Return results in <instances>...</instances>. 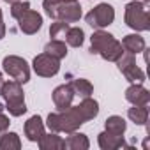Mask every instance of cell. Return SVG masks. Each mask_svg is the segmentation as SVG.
I'll use <instances>...</instances> for the list:
<instances>
[{
	"label": "cell",
	"instance_id": "6",
	"mask_svg": "<svg viewBox=\"0 0 150 150\" xmlns=\"http://www.w3.org/2000/svg\"><path fill=\"white\" fill-rule=\"evenodd\" d=\"M2 69L9 78H13L14 81H20L21 85L27 83L30 80V65L27 64L25 58L18 57V55H7L2 60Z\"/></svg>",
	"mask_w": 150,
	"mask_h": 150
},
{
	"label": "cell",
	"instance_id": "18",
	"mask_svg": "<svg viewBox=\"0 0 150 150\" xmlns=\"http://www.w3.org/2000/svg\"><path fill=\"white\" fill-rule=\"evenodd\" d=\"M78 108H80V111H81V115L87 122L94 120L99 115V103L92 97H83V101L78 104Z\"/></svg>",
	"mask_w": 150,
	"mask_h": 150
},
{
	"label": "cell",
	"instance_id": "1",
	"mask_svg": "<svg viewBox=\"0 0 150 150\" xmlns=\"http://www.w3.org/2000/svg\"><path fill=\"white\" fill-rule=\"evenodd\" d=\"M83 124H87V120L83 118L81 111L78 106H69L67 110H62L58 113H50L48 118H46V127L51 131V132H74L78 131Z\"/></svg>",
	"mask_w": 150,
	"mask_h": 150
},
{
	"label": "cell",
	"instance_id": "31",
	"mask_svg": "<svg viewBox=\"0 0 150 150\" xmlns=\"http://www.w3.org/2000/svg\"><path fill=\"white\" fill-rule=\"evenodd\" d=\"M6 4H13V2H18V0H4Z\"/></svg>",
	"mask_w": 150,
	"mask_h": 150
},
{
	"label": "cell",
	"instance_id": "28",
	"mask_svg": "<svg viewBox=\"0 0 150 150\" xmlns=\"http://www.w3.org/2000/svg\"><path fill=\"white\" fill-rule=\"evenodd\" d=\"M6 32H7V28H6V23H4V14H2V9H0V41H2V39L6 37Z\"/></svg>",
	"mask_w": 150,
	"mask_h": 150
},
{
	"label": "cell",
	"instance_id": "16",
	"mask_svg": "<svg viewBox=\"0 0 150 150\" xmlns=\"http://www.w3.org/2000/svg\"><path fill=\"white\" fill-rule=\"evenodd\" d=\"M122 48L127 53L138 55L146 48V42H145V37H141L139 34H129L122 39Z\"/></svg>",
	"mask_w": 150,
	"mask_h": 150
},
{
	"label": "cell",
	"instance_id": "27",
	"mask_svg": "<svg viewBox=\"0 0 150 150\" xmlns=\"http://www.w3.org/2000/svg\"><path fill=\"white\" fill-rule=\"evenodd\" d=\"M9 125H11V120L7 115H4L2 111H0V136H2L6 131H9Z\"/></svg>",
	"mask_w": 150,
	"mask_h": 150
},
{
	"label": "cell",
	"instance_id": "22",
	"mask_svg": "<svg viewBox=\"0 0 150 150\" xmlns=\"http://www.w3.org/2000/svg\"><path fill=\"white\" fill-rule=\"evenodd\" d=\"M71 87L74 90V96H80V97H92V94H94V85L88 80H85V78L72 80Z\"/></svg>",
	"mask_w": 150,
	"mask_h": 150
},
{
	"label": "cell",
	"instance_id": "23",
	"mask_svg": "<svg viewBox=\"0 0 150 150\" xmlns=\"http://www.w3.org/2000/svg\"><path fill=\"white\" fill-rule=\"evenodd\" d=\"M64 41H65V44L71 46V48H80V46L83 44V41H85V32H83V28H80V27H69V30H67V34H65V37H64Z\"/></svg>",
	"mask_w": 150,
	"mask_h": 150
},
{
	"label": "cell",
	"instance_id": "2",
	"mask_svg": "<svg viewBox=\"0 0 150 150\" xmlns=\"http://www.w3.org/2000/svg\"><path fill=\"white\" fill-rule=\"evenodd\" d=\"M90 51L108 62H117L122 57L124 48L120 41H117L110 32L101 28V30H96L90 37Z\"/></svg>",
	"mask_w": 150,
	"mask_h": 150
},
{
	"label": "cell",
	"instance_id": "5",
	"mask_svg": "<svg viewBox=\"0 0 150 150\" xmlns=\"http://www.w3.org/2000/svg\"><path fill=\"white\" fill-rule=\"evenodd\" d=\"M51 20H58V21H65V23H76L81 20V6L78 0H65L60 2L50 9L44 11Z\"/></svg>",
	"mask_w": 150,
	"mask_h": 150
},
{
	"label": "cell",
	"instance_id": "21",
	"mask_svg": "<svg viewBox=\"0 0 150 150\" xmlns=\"http://www.w3.org/2000/svg\"><path fill=\"white\" fill-rule=\"evenodd\" d=\"M20 148H21V139L18 132L6 131L0 136V150H20Z\"/></svg>",
	"mask_w": 150,
	"mask_h": 150
},
{
	"label": "cell",
	"instance_id": "24",
	"mask_svg": "<svg viewBox=\"0 0 150 150\" xmlns=\"http://www.w3.org/2000/svg\"><path fill=\"white\" fill-rule=\"evenodd\" d=\"M104 129L110 131V132H115V134H124V132L127 131V122H125L120 115H111V117L106 118Z\"/></svg>",
	"mask_w": 150,
	"mask_h": 150
},
{
	"label": "cell",
	"instance_id": "20",
	"mask_svg": "<svg viewBox=\"0 0 150 150\" xmlns=\"http://www.w3.org/2000/svg\"><path fill=\"white\" fill-rule=\"evenodd\" d=\"M44 53L55 57L57 60H62L67 57V44L65 41H60V39H51L46 46H44Z\"/></svg>",
	"mask_w": 150,
	"mask_h": 150
},
{
	"label": "cell",
	"instance_id": "8",
	"mask_svg": "<svg viewBox=\"0 0 150 150\" xmlns=\"http://www.w3.org/2000/svg\"><path fill=\"white\" fill-rule=\"evenodd\" d=\"M117 65H118V71L125 76V80L129 83H143L146 78L143 69L136 64V55H132V53L124 51L122 57L117 60Z\"/></svg>",
	"mask_w": 150,
	"mask_h": 150
},
{
	"label": "cell",
	"instance_id": "14",
	"mask_svg": "<svg viewBox=\"0 0 150 150\" xmlns=\"http://www.w3.org/2000/svg\"><path fill=\"white\" fill-rule=\"evenodd\" d=\"M44 129H46V125H44V122H42V118L39 115H32L25 122V127H23L27 139L32 141V143H37L39 141V138L44 134Z\"/></svg>",
	"mask_w": 150,
	"mask_h": 150
},
{
	"label": "cell",
	"instance_id": "11",
	"mask_svg": "<svg viewBox=\"0 0 150 150\" xmlns=\"http://www.w3.org/2000/svg\"><path fill=\"white\" fill-rule=\"evenodd\" d=\"M51 97H53V104H55V108H57L58 111H62V110H67V108L72 104L74 90H72L71 83H64V85H58V87L53 90Z\"/></svg>",
	"mask_w": 150,
	"mask_h": 150
},
{
	"label": "cell",
	"instance_id": "17",
	"mask_svg": "<svg viewBox=\"0 0 150 150\" xmlns=\"http://www.w3.org/2000/svg\"><path fill=\"white\" fill-rule=\"evenodd\" d=\"M37 146L41 150H64V138L58 136V132H51L50 134H42L37 141Z\"/></svg>",
	"mask_w": 150,
	"mask_h": 150
},
{
	"label": "cell",
	"instance_id": "30",
	"mask_svg": "<svg viewBox=\"0 0 150 150\" xmlns=\"http://www.w3.org/2000/svg\"><path fill=\"white\" fill-rule=\"evenodd\" d=\"M4 83H6V80H4V72L0 71V90H2V87H4Z\"/></svg>",
	"mask_w": 150,
	"mask_h": 150
},
{
	"label": "cell",
	"instance_id": "9",
	"mask_svg": "<svg viewBox=\"0 0 150 150\" xmlns=\"http://www.w3.org/2000/svg\"><path fill=\"white\" fill-rule=\"evenodd\" d=\"M32 69L41 78H53L60 71V60H57L48 53H39L32 60Z\"/></svg>",
	"mask_w": 150,
	"mask_h": 150
},
{
	"label": "cell",
	"instance_id": "7",
	"mask_svg": "<svg viewBox=\"0 0 150 150\" xmlns=\"http://www.w3.org/2000/svg\"><path fill=\"white\" fill-rule=\"evenodd\" d=\"M85 21L96 28V30H101V28H106L110 27L113 21H115V9L111 4L108 2H101L97 4L94 9H90L85 16Z\"/></svg>",
	"mask_w": 150,
	"mask_h": 150
},
{
	"label": "cell",
	"instance_id": "3",
	"mask_svg": "<svg viewBox=\"0 0 150 150\" xmlns=\"http://www.w3.org/2000/svg\"><path fill=\"white\" fill-rule=\"evenodd\" d=\"M0 96L6 101V110L11 117H21L27 113V104H25V92L20 81H6Z\"/></svg>",
	"mask_w": 150,
	"mask_h": 150
},
{
	"label": "cell",
	"instance_id": "25",
	"mask_svg": "<svg viewBox=\"0 0 150 150\" xmlns=\"http://www.w3.org/2000/svg\"><path fill=\"white\" fill-rule=\"evenodd\" d=\"M69 27H71L69 23L55 20V23H51V27H50V37H51V39H60V41H64V37H65Z\"/></svg>",
	"mask_w": 150,
	"mask_h": 150
},
{
	"label": "cell",
	"instance_id": "4",
	"mask_svg": "<svg viewBox=\"0 0 150 150\" xmlns=\"http://www.w3.org/2000/svg\"><path fill=\"white\" fill-rule=\"evenodd\" d=\"M124 21L129 28L136 32H146L150 30V14H148V4L132 0L125 6Z\"/></svg>",
	"mask_w": 150,
	"mask_h": 150
},
{
	"label": "cell",
	"instance_id": "13",
	"mask_svg": "<svg viewBox=\"0 0 150 150\" xmlns=\"http://www.w3.org/2000/svg\"><path fill=\"white\" fill-rule=\"evenodd\" d=\"M125 101L131 104H148L150 92L143 87V83H131L125 90Z\"/></svg>",
	"mask_w": 150,
	"mask_h": 150
},
{
	"label": "cell",
	"instance_id": "15",
	"mask_svg": "<svg viewBox=\"0 0 150 150\" xmlns=\"http://www.w3.org/2000/svg\"><path fill=\"white\" fill-rule=\"evenodd\" d=\"M90 141L87 134L83 132H69V136L64 139V150H88Z\"/></svg>",
	"mask_w": 150,
	"mask_h": 150
},
{
	"label": "cell",
	"instance_id": "29",
	"mask_svg": "<svg viewBox=\"0 0 150 150\" xmlns=\"http://www.w3.org/2000/svg\"><path fill=\"white\" fill-rule=\"evenodd\" d=\"M60 2H65V0H42V9L46 11V9H50V7L60 4Z\"/></svg>",
	"mask_w": 150,
	"mask_h": 150
},
{
	"label": "cell",
	"instance_id": "26",
	"mask_svg": "<svg viewBox=\"0 0 150 150\" xmlns=\"http://www.w3.org/2000/svg\"><path fill=\"white\" fill-rule=\"evenodd\" d=\"M27 9H30V2H27V0H18V2H13L11 4V16L16 20L21 13H25Z\"/></svg>",
	"mask_w": 150,
	"mask_h": 150
},
{
	"label": "cell",
	"instance_id": "19",
	"mask_svg": "<svg viewBox=\"0 0 150 150\" xmlns=\"http://www.w3.org/2000/svg\"><path fill=\"white\" fill-rule=\"evenodd\" d=\"M127 117L136 125H145L148 122V108H146V104H132V108L127 110Z\"/></svg>",
	"mask_w": 150,
	"mask_h": 150
},
{
	"label": "cell",
	"instance_id": "12",
	"mask_svg": "<svg viewBox=\"0 0 150 150\" xmlns=\"http://www.w3.org/2000/svg\"><path fill=\"white\" fill-rule=\"evenodd\" d=\"M97 145L101 146V150H118L122 146H127L124 134H115L106 129L97 134Z\"/></svg>",
	"mask_w": 150,
	"mask_h": 150
},
{
	"label": "cell",
	"instance_id": "10",
	"mask_svg": "<svg viewBox=\"0 0 150 150\" xmlns=\"http://www.w3.org/2000/svg\"><path fill=\"white\" fill-rule=\"evenodd\" d=\"M16 21H18L20 30L27 35H34L42 28V16L34 9H27L25 13H21L16 18Z\"/></svg>",
	"mask_w": 150,
	"mask_h": 150
}]
</instances>
